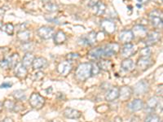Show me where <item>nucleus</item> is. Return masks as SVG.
Returning a JSON list of instances; mask_svg holds the SVG:
<instances>
[{
	"mask_svg": "<svg viewBox=\"0 0 163 122\" xmlns=\"http://www.w3.org/2000/svg\"><path fill=\"white\" fill-rule=\"evenodd\" d=\"M76 78L80 82H84L91 77V64L83 63L78 67L75 72Z\"/></svg>",
	"mask_w": 163,
	"mask_h": 122,
	"instance_id": "obj_1",
	"label": "nucleus"
},
{
	"mask_svg": "<svg viewBox=\"0 0 163 122\" xmlns=\"http://www.w3.org/2000/svg\"><path fill=\"white\" fill-rule=\"evenodd\" d=\"M149 20L152 25L156 28H162V12L158 10H153L149 13Z\"/></svg>",
	"mask_w": 163,
	"mask_h": 122,
	"instance_id": "obj_2",
	"label": "nucleus"
},
{
	"mask_svg": "<svg viewBox=\"0 0 163 122\" xmlns=\"http://www.w3.org/2000/svg\"><path fill=\"white\" fill-rule=\"evenodd\" d=\"M29 104L33 108L40 109L44 106L45 104V99L43 96H41L39 94L33 93L30 96L29 99Z\"/></svg>",
	"mask_w": 163,
	"mask_h": 122,
	"instance_id": "obj_3",
	"label": "nucleus"
},
{
	"mask_svg": "<svg viewBox=\"0 0 163 122\" xmlns=\"http://www.w3.org/2000/svg\"><path fill=\"white\" fill-rule=\"evenodd\" d=\"M97 40V35L96 33L92 31V32L89 33L88 34L85 35V36L82 37L79 40H78V44L80 46H91L93 45Z\"/></svg>",
	"mask_w": 163,
	"mask_h": 122,
	"instance_id": "obj_4",
	"label": "nucleus"
},
{
	"mask_svg": "<svg viewBox=\"0 0 163 122\" xmlns=\"http://www.w3.org/2000/svg\"><path fill=\"white\" fill-rule=\"evenodd\" d=\"M119 50V45L117 43H109L103 48L104 56H112L113 55H116Z\"/></svg>",
	"mask_w": 163,
	"mask_h": 122,
	"instance_id": "obj_5",
	"label": "nucleus"
},
{
	"mask_svg": "<svg viewBox=\"0 0 163 122\" xmlns=\"http://www.w3.org/2000/svg\"><path fill=\"white\" fill-rule=\"evenodd\" d=\"M136 51H137V48L135 45L131 44V43H126L124 45V47H122L121 52H122V55L123 57L128 59L130 56L134 55L136 53Z\"/></svg>",
	"mask_w": 163,
	"mask_h": 122,
	"instance_id": "obj_6",
	"label": "nucleus"
},
{
	"mask_svg": "<svg viewBox=\"0 0 163 122\" xmlns=\"http://www.w3.org/2000/svg\"><path fill=\"white\" fill-rule=\"evenodd\" d=\"M38 33L39 35L40 38H42L43 39H50L53 37L54 34V29L51 27H47V26H43L38 29Z\"/></svg>",
	"mask_w": 163,
	"mask_h": 122,
	"instance_id": "obj_7",
	"label": "nucleus"
},
{
	"mask_svg": "<svg viewBox=\"0 0 163 122\" xmlns=\"http://www.w3.org/2000/svg\"><path fill=\"white\" fill-rule=\"evenodd\" d=\"M72 70V65L69 61H63L57 66V71L62 76H67Z\"/></svg>",
	"mask_w": 163,
	"mask_h": 122,
	"instance_id": "obj_8",
	"label": "nucleus"
},
{
	"mask_svg": "<svg viewBox=\"0 0 163 122\" xmlns=\"http://www.w3.org/2000/svg\"><path fill=\"white\" fill-rule=\"evenodd\" d=\"M148 90H149V83L144 80H142L140 82L136 83V85L134 87V90H132L136 94H144L145 92H147Z\"/></svg>",
	"mask_w": 163,
	"mask_h": 122,
	"instance_id": "obj_9",
	"label": "nucleus"
},
{
	"mask_svg": "<svg viewBox=\"0 0 163 122\" xmlns=\"http://www.w3.org/2000/svg\"><path fill=\"white\" fill-rule=\"evenodd\" d=\"M101 28L103 30L109 34H112L116 30V25L112 21H110L109 20H105L100 23Z\"/></svg>",
	"mask_w": 163,
	"mask_h": 122,
	"instance_id": "obj_10",
	"label": "nucleus"
},
{
	"mask_svg": "<svg viewBox=\"0 0 163 122\" xmlns=\"http://www.w3.org/2000/svg\"><path fill=\"white\" fill-rule=\"evenodd\" d=\"M160 33L157 32H152L149 34H147L145 37V44L148 46H152L156 44L160 40Z\"/></svg>",
	"mask_w": 163,
	"mask_h": 122,
	"instance_id": "obj_11",
	"label": "nucleus"
},
{
	"mask_svg": "<svg viewBox=\"0 0 163 122\" xmlns=\"http://www.w3.org/2000/svg\"><path fill=\"white\" fill-rule=\"evenodd\" d=\"M152 65V61L149 59V57H141L139 59L137 62V66L142 71H145Z\"/></svg>",
	"mask_w": 163,
	"mask_h": 122,
	"instance_id": "obj_12",
	"label": "nucleus"
},
{
	"mask_svg": "<svg viewBox=\"0 0 163 122\" xmlns=\"http://www.w3.org/2000/svg\"><path fill=\"white\" fill-rule=\"evenodd\" d=\"M119 39L124 43H130L134 39V35L131 30H123L120 33Z\"/></svg>",
	"mask_w": 163,
	"mask_h": 122,
	"instance_id": "obj_13",
	"label": "nucleus"
},
{
	"mask_svg": "<svg viewBox=\"0 0 163 122\" xmlns=\"http://www.w3.org/2000/svg\"><path fill=\"white\" fill-rule=\"evenodd\" d=\"M132 33L135 37L136 38H144L147 36V29H145L144 26L142 25H135L133 30H132Z\"/></svg>",
	"mask_w": 163,
	"mask_h": 122,
	"instance_id": "obj_14",
	"label": "nucleus"
},
{
	"mask_svg": "<svg viewBox=\"0 0 163 122\" xmlns=\"http://www.w3.org/2000/svg\"><path fill=\"white\" fill-rule=\"evenodd\" d=\"M132 92L133 90L130 87H128V86H124V87H122L119 90V96L118 98H120L122 100H127L129 99L132 94Z\"/></svg>",
	"mask_w": 163,
	"mask_h": 122,
	"instance_id": "obj_15",
	"label": "nucleus"
},
{
	"mask_svg": "<svg viewBox=\"0 0 163 122\" xmlns=\"http://www.w3.org/2000/svg\"><path fill=\"white\" fill-rule=\"evenodd\" d=\"M33 69H42L47 65V61L45 58L38 57L34 58L33 62Z\"/></svg>",
	"mask_w": 163,
	"mask_h": 122,
	"instance_id": "obj_16",
	"label": "nucleus"
},
{
	"mask_svg": "<svg viewBox=\"0 0 163 122\" xmlns=\"http://www.w3.org/2000/svg\"><path fill=\"white\" fill-rule=\"evenodd\" d=\"M15 73L20 78H26L27 76V68L21 63H18L15 67Z\"/></svg>",
	"mask_w": 163,
	"mask_h": 122,
	"instance_id": "obj_17",
	"label": "nucleus"
},
{
	"mask_svg": "<svg viewBox=\"0 0 163 122\" xmlns=\"http://www.w3.org/2000/svg\"><path fill=\"white\" fill-rule=\"evenodd\" d=\"M88 56L91 60H98L100 59L102 56H104V51L103 48L101 47H96L95 49H92L89 51Z\"/></svg>",
	"mask_w": 163,
	"mask_h": 122,
	"instance_id": "obj_18",
	"label": "nucleus"
},
{
	"mask_svg": "<svg viewBox=\"0 0 163 122\" xmlns=\"http://www.w3.org/2000/svg\"><path fill=\"white\" fill-rule=\"evenodd\" d=\"M128 108L130 111H136L141 110L143 107H144V104L141 99H135V100L131 101L130 103L128 104Z\"/></svg>",
	"mask_w": 163,
	"mask_h": 122,
	"instance_id": "obj_19",
	"label": "nucleus"
},
{
	"mask_svg": "<svg viewBox=\"0 0 163 122\" xmlns=\"http://www.w3.org/2000/svg\"><path fill=\"white\" fill-rule=\"evenodd\" d=\"M64 115L65 117L69 119H78L81 116V112L76 109L73 108H66L64 111Z\"/></svg>",
	"mask_w": 163,
	"mask_h": 122,
	"instance_id": "obj_20",
	"label": "nucleus"
},
{
	"mask_svg": "<svg viewBox=\"0 0 163 122\" xmlns=\"http://www.w3.org/2000/svg\"><path fill=\"white\" fill-rule=\"evenodd\" d=\"M119 96V90L117 88H113L108 91L107 94L105 95V99L107 101H113L117 99Z\"/></svg>",
	"mask_w": 163,
	"mask_h": 122,
	"instance_id": "obj_21",
	"label": "nucleus"
},
{
	"mask_svg": "<svg viewBox=\"0 0 163 122\" xmlns=\"http://www.w3.org/2000/svg\"><path fill=\"white\" fill-rule=\"evenodd\" d=\"M122 68L125 70V71H127V72H130V71H132L135 68V64L133 60H131L130 59H126L125 60H123L122 62Z\"/></svg>",
	"mask_w": 163,
	"mask_h": 122,
	"instance_id": "obj_22",
	"label": "nucleus"
},
{
	"mask_svg": "<svg viewBox=\"0 0 163 122\" xmlns=\"http://www.w3.org/2000/svg\"><path fill=\"white\" fill-rule=\"evenodd\" d=\"M34 60V56L33 55H32L31 53H27V54L24 56L23 58V60H22V65H24L26 68L30 67L33 65V62Z\"/></svg>",
	"mask_w": 163,
	"mask_h": 122,
	"instance_id": "obj_23",
	"label": "nucleus"
},
{
	"mask_svg": "<svg viewBox=\"0 0 163 122\" xmlns=\"http://www.w3.org/2000/svg\"><path fill=\"white\" fill-rule=\"evenodd\" d=\"M94 8V12L96 16H101L105 13V9H106V6L105 4H102L101 2H99L97 4H95V6H93Z\"/></svg>",
	"mask_w": 163,
	"mask_h": 122,
	"instance_id": "obj_24",
	"label": "nucleus"
},
{
	"mask_svg": "<svg viewBox=\"0 0 163 122\" xmlns=\"http://www.w3.org/2000/svg\"><path fill=\"white\" fill-rule=\"evenodd\" d=\"M97 65L100 69H102L104 71H109V69L112 68V63H111V61L106 60H100L98 63Z\"/></svg>",
	"mask_w": 163,
	"mask_h": 122,
	"instance_id": "obj_25",
	"label": "nucleus"
},
{
	"mask_svg": "<svg viewBox=\"0 0 163 122\" xmlns=\"http://www.w3.org/2000/svg\"><path fill=\"white\" fill-rule=\"evenodd\" d=\"M17 38H18L20 41H21L22 43H28L29 38H30V32H29V31H27V30L21 31V32H20L18 33Z\"/></svg>",
	"mask_w": 163,
	"mask_h": 122,
	"instance_id": "obj_26",
	"label": "nucleus"
},
{
	"mask_svg": "<svg viewBox=\"0 0 163 122\" xmlns=\"http://www.w3.org/2000/svg\"><path fill=\"white\" fill-rule=\"evenodd\" d=\"M65 40H66V35L65 34V33L59 31L56 33L54 37V41L56 44H61V43H65Z\"/></svg>",
	"mask_w": 163,
	"mask_h": 122,
	"instance_id": "obj_27",
	"label": "nucleus"
},
{
	"mask_svg": "<svg viewBox=\"0 0 163 122\" xmlns=\"http://www.w3.org/2000/svg\"><path fill=\"white\" fill-rule=\"evenodd\" d=\"M13 96H14V98L16 99V100H20V101L25 100L26 98L25 92L20 90L14 91V93H13Z\"/></svg>",
	"mask_w": 163,
	"mask_h": 122,
	"instance_id": "obj_28",
	"label": "nucleus"
},
{
	"mask_svg": "<svg viewBox=\"0 0 163 122\" xmlns=\"http://www.w3.org/2000/svg\"><path fill=\"white\" fill-rule=\"evenodd\" d=\"M157 104H158V100L156 97L150 98L147 103V108L149 109H153L157 106Z\"/></svg>",
	"mask_w": 163,
	"mask_h": 122,
	"instance_id": "obj_29",
	"label": "nucleus"
},
{
	"mask_svg": "<svg viewBox=\"0 0 163 122\" xmlns=\"http://www.w3.org/2000/svg\"><path fill=\"white\" fill-rule=\"evenodd\" d=\"M8 60H9V65H10V67L15 68L16 65L19 63L18 54H13V55H11V57L9 58Z\"/></svg>",
	"mask_w": 163,
	"mask_h": 122,
	"instance_id": "obj_30",
	"label": "nucleus"
},
{
	"mask_svg": "<svg viewBox=\"0 0 163 122\" xmlns=\"http://www.w3.org/2000/svg\"><path fill=\"white\" fill-rule=\"evenodd\" d=\"M2 29L7 33V34L12 35V34H13V32H14V26H13L12 24H7V25L3 26V29Z\"/></svg>",
	"mask_w": 163,
	"mask_h": 122,
	"instance_id": "obj_31",
	"label": "nucleus"
},
{
	"mask_svg": "<svg viewBox=\"0 0 163 122\" xmlns=\"http://www.w3.org/2000/svg\"><path fill=\"white\" fill-rule=\"evenodd\" d=\"M144 122H160V118L159 116H157V115L152 114L146 117Z\"/></svg>",
	"mask_w": 163,
	"mask_h": 122,
	"instance_id": "obj_32",
	"label": "nucleus"
},
{
	"mask_svg": "<svg viewBox=\"0 0 163 122\" xmlns=\"http://www.w3.org/2000/svg\"><path fill=\"white\" fill-rule=\"evenodd\" d=\"M45 7L47 11H49L50 12H54V11H57V9H58V7L56 4H51V3H48L47 4H46Z\"/></svg>",
	"mask_w": 163,
	"mask_h": 122,
	"instance_id": "obj_33",
	"label": "nucleus"
},
{
	"mask_svg": "<svg viewBox=\"0 0 163 122\" xmlns=\"http://www.w3.org/2000/svg\"><path fill=\"white\" fill-rule=\"evenodd\" d=\"M140 55H141V57H149L150 55H151V50L149 47H145L143 48L140 50Z\"/></svg>",
	"mask_w": 163,
	"mask_h": 122,
	"instance_id": "obj_34",
	"label": "nucleus"
},
{
	"mask_svg": "<svg viewBox=\"0 0 163 122\" xmlns=\"http://www.w3.org/2000/svg\"><path fill=\"white\" fill-rule=\"evenodd\" d=\"M4 106L5 108H7V110H13V108H14V106H15V104L14 102H12V101H10V100H6L4 102Z\"/></svg>",
	"mask_w": 163,
	"mask_h": 122,
	"instance_id": "obj_35",
	"label": "nucleus"
},
{
	"mask_svg": "<svg viewBox=\"0 0 163 122\" xmlns=\"http://www.w3.org/2000/svg\"><path fill=\"white\" fill-rule=\"evenodd\" d=\"M100 72V68L96 64H91V76L98 74Z\"/></svg>",
	"mask_w": 163,
	"mask_h": 122,
	"instance_id": "obj_36",
	"label": "nucleus"
},
{
	"mask_svg": "<svg viewBox=\"0 0 163 122\" xmlns=\"http://www.w3.org/2000/svg\"><path fill=\"white\" fill-rule=\"evenodd\" d=\"M0 67L3 68H7L10 67L9 65V60L8 59H4L3 60L1 61L0 63Z\"/></svg>",
	"mask_w": 163,
	"mask_h": 122,
	"instance_id": "obj_37",
	"label": "nucleus"
},
{
	"mask_svg": "<svg viewBox=\"0 0 163 122\" xmlns=\"http://www.w3.org/2000/svg\"><path fill=\"white\" fill-rule=\"evenodd\" d=\"M79 58V55L77 53H70V54L67 55V59L69 60H77Z\"/></svg>",
	"mask_w": 163,
	"mask_h": 122,
	"instance_id": "obj_38",
	"label": "nucleus"
},
{
	"mask_svg": "<svg viewBox=\"0 0 163 122\" xmlns=\"http://www.w3.org/2000/svg\"><path fill=\"white\" fill-rule=\"evenodd\" d=\"M11 86V83H9V82H4L2 85H1V88H5V89H7V88H10Z\"/></svg>",
	"mask_w": 163,
	"mask_h": 122,
	"instance_id": "obj_39",
	"label": "nucleus"
},
{
	"mask_svg": "<svg viewBox=\"0 0 163 122\" xmlns=\"http://www.w3.org/2000/svg\"><path fill=\"white\" fill-rule=\"evenodd\" d=\"M99 2H100V0H90V4H89V6H91V7H93L95 6V4H97Z\"/></svg>",
	"mask_w": 163,
	"mask_h": 122,
	"instance_id": "obj_40",
	"label": "nucleus"
},
{
	"mask_svg": "<svg viewBox=\"0 0 163 122\" xmlns=\"http://www.w3.org/2000/svg\"><path fill=\"white\" fill-rule=\"evenodd\" d=\"M139 3H140V4H147L148 2H149V0H137Z\"/></svg>",
	"mask_w": 163,
	"mask_h": 122,
	"instance_id": "obj_41",
	"label": "nucleus"
},
{
	"mask_svg": "<svg viewBox=\"0 0 163 122\" xmlns=\"http://www.w3.org/2000/svg\"><path fill=\"white\" fill-rule=\"evenodd\" d=\"M2 122H13V121H12V119L11 118H6L5 120H4Z\"/></svg>",
	"mask_w": 163,
	"mask_h": 122,
	"instance_id": "obj_42",
	"label": "nucleus"
},
{
	"mask_svg": "<svg viewBox=\"0 0 163 122\" xmlns=\"http://www.w3.org/2000/svg\"><path fill=\"white\" fill-rule=\"evenodd\" d=\"M2 110H3V104L0 102V111H2Z\"/></svg>",
	"mask_w": 163,
	"mask_h": 122,
	"instance_id": "obj_43",
	"label": "nucleus"
},
{
	"mask_svg": "<svg viewBox=\"0 0 163 122\" xmlns=\"http://www.w3.org/2000/svg\"><path fill=\"white\" fill-rule=\"evenodd\" d=\"M0 27H1V21H0Z\"/></svg>",
	"mask_w": 163,
	"mask_h": 122,
	"instance_id": "obj_44",
	"label": "nucleus"
}]
</instances>
